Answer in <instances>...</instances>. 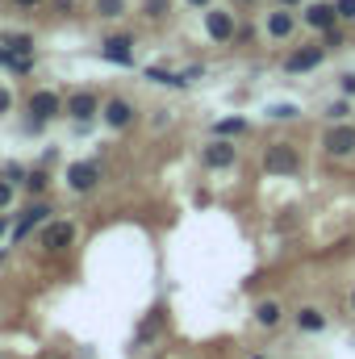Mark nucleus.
I'll return each instance as SVG.
<instances>
[{
  "instance_id": "f257e3e1",
  "label": "nucleus",
  "mask_w": 355,
  "mask_h": 359,
  "mask_svg": "<svg viewBox=\"0 0 355 359\" xmlns=\"http://www.w3.org/2000/svg\"><path fill=\"white\" fill-rule=\"evenodd\" d=\"M264 168L272 176H293V172H297V151H293L288 142H272L264 151Z\"/></svg>"
},
{
  "instance_id": "f03ea898",
  "label": "nucleus",
  "mask_w": 355,
  "mask_h": 359,
  "mask_svg": "<svg viewBox=\"0 0 355 359\" xmlns=\"http://www.w3.org/2000/svg\"><path fill=\"white\" fill-rule=\"evenodd\" d=\"M76 243V226L72 222H46L42 226V247L46 251H67Z\"/></svg>"
},
{
  "instance_id": "7ed1b4c3",
  "label": "nucleus",
  "mask_w": 355,
  "mask_h": 359,
  "mask_svg": "<svg viewBox=\"0 0 355 359\" xmlns=\"http://www.w3.org/2000/svg\"><path fill=\"white\" fill-rule=\"evenodd\" d=\"M322 147H326V155H335V159L351 155L355 151V126H330L326 138H322Z\"/></svg>"
},
{
  "instance_id": "20e7f679",
  "label": "nucleus",
  "mask_w": 355,
  "mask_h": 359,
  "mask_svg": "<svg viewBox=\"0 0 355 359\" xmlns=\"http://www.w3.org/2000/svg\"><path fill=\"white\" fill-rule=\"evenodd\" d=\"M205 29H209L217 42H230V38H234V17H230L226 8H209V13H205Z\"/></svg>"
},
{
  "instance_id": "39448f33",
  "label": "nucleus",
  "mask_w": 355,
  "mask_h": 359,
  "mask_svg": "<svg viewBox=\"0 0 355 359\" xmlns=\"http://www.w3.org/2000/svg\"><path fill=\"white\" fill-rule=\"evenodd\" d=\"M335 17H339L335 4H309V8H305V25H309V29H322V34L335 29Z\"/></svg>"
},
{
  "instance_id": "423d86ee",
  "label": "nucleus",
  "mask_w": 355,
  "mask_h": 359,
  "mask_svg": "<svg viewBox=\"0 0 355 359\" xmlns=\"http://www.w3.org/2000/svg\"><path fill=\"white\" fill-rule=\"evenodd\" d=\"M59 109H63V104H59L55 92H34V96H29V113H34V121H51Z\"/></svg>"
},
{
  "instance_id": "0eeeda50",
  "label": "nucleus",
  "mask_w": 355,
  "mask_h": 359,
  "mask_svg": "<svg viewBox=\"0 0 355 359\" xmlns=\"http://www.w3.org/2000/svg\"><path fill=\"white\" fill-rule=\"evenodd\" d=\"M318 63H322V46H301V50H293V55L284 59L288 72H309V67H318Z\"/></svg>"
},
{
  "instance_id": "6e6552de",
  "label": "nucleus",
  "mask_w": 355,
  "mask_h": 359,
  "mask_svg": "<svg viewBox=\"0 0 355 359\" xmlns=\"http://www.w3.org/2000/svg\"><path fill=\"white\" fill-rule=\"evenodd\" d=\"M42 222H51V205H29L25 209V217L17 222V230H13V238H25L34 226H42Z\"/></svg>"
},
{
  "instance_id": "1a4fd4ad",
  "label": "nucleus",
  "mask_w": 355,
  "mask_h": 359,
  "mask_svg": "<svg viewBox=\"0 0 355 359\" xmlns=\"http://www.w3.org/2000/svg\"><path fill=\"white\" fill-rule=\"evenodd\" d=\"M105 121H109L113 130H126V126L134 121V109H130V100H109V104H105Z\"/></svg>"
},
{
  "instance_id": "9d476101",
  "label": "nucleus",
  "mask_w": 355,
  "mask_h": 359,
  "mask_svg": "<svg viewBox=\"0 0 355 359\" xmlns=\"http://www.w3.org/2000/svg\"><path fill=\"white\" fill-rule=\"evenodd\" d=\"M67 184H72L76 192L96 188V168H92V163H72V168H67Z\"/></svg>"
},
{
  "instance_id": "9b49d317",
  "label": "nucleus",
  "mask_w": 355,
  "mask_h": 359,
  "mask_svg": "<svg viewBox=\"0 0 355 359\" xmlns=\"http://www.w3.org/2000/svg\"><path fill=\"white\" fill-rule=\"evenodd\" d=\"M205 163H209V168H230V163H234V147H230L226 138H217L213 147H205Z\"/></svg>"
},
{
  "instance_id": "f8f14e48",
  "label": "nucleus",
  "mask_w": 355,
  "mask_h": 359,
  "mask_svg": "<svg viewBox=\"0 0 355 359\" xmlns=\"http://www.w3.org/2000/svg\"><path fill=\"white\" fill-rule=\"evenodd\" d=\"M105 59H113V63H134V42H130V38H109V42H105Z\"/></svg>"
},
{
  "instance_id": "ddd939ff",
  "label": "nucleus",
  "mask_w": 355,
  "mask_h": 359,
  "mask_svg": "<svg viewBox=\"0 0 355 359\" xmlns=\"http://www.w3.org/2000/svg\"><path fill=\"white\" fill-rule=\"evenodd\" d=\"M67 109H72V117H76V121H88L92 113H96V100H92L88 92H80V96H72V104H67Z\"/></svg>"
},
{
  "instance_id": "4468645a",
  "label": "nucleus",
  "mask_w": 355,
  "mask_h": 359,
  "mask_svg": "<svg viewBox=\"0 0 355 359\" xmlns=\"http://www.w3.org/2000/svg\"><path fill=\"white\" fill-rule=\"evenodd\" d=\"M267 34H272V38H288V34H293V17H288L284 8L272 13V17H267Z\"/></svg>"
},
{
  "instance_id": "2eb2a0df",
  "label": "nucleus",
  "mask_w": 355,
  "mask_h": 359,
  "mask_svg": "<svg viewBox=\"0 0 355 359\" xmlns=\"http://www.w3.org/2000/svg\"><path fill=\"white\" fill-rule=\"evenodd\" d=\"M297 326H301V330H322L326 318H322L318 309H301V313H297Z\"/></svg>"
},
{
  "instance_id": "dca6fc26",
  "label": "nucleus",
  "mask_w": 355,
  "mask_h": 359,
  "mask_svg": "<svg viewBox=\"0 0 355 359\" xmlns=\"http://www.w3.org/2000/svg\"><path fill=\"white\" fill-rule=\"evenodd\" d=\"M255 318H260V326H276V322H280V305H276V301H264V305L255 309Z\"/></svg>"
},
{
  "instance_id": "f3484780",
  "label": "nucleus",
  "mask_w": 355,
  "mask_h": 359,
  "mask_svg": "<svg viewBox=\"0 0 355 359\" xmlns=\"http://www.w3.org/2000/svg\"><path fill=\"white\" fill-rule=\"evenodd\" d=\"M96 13L100 17H121L126 13V0H96Z\"/></svg>"
},
{
  "instance_id": "a211bd4d",
  "label": "nucleus",
  "mask_w": 355,
  "mask_h": 359,
  "mask_svg": "<svg viewBox=\"0 0 355 359\" xmlns=\"http://www.w3.org/2000/svg\"><path fill=\"white\" fill-rule=\"evenodd\" d=\"M4 46H8L13 55H29V50H34V38H29V34H21V38H8Z\"/></svg>"
},
{
  "instance_id": "6ab92c4d",
  "label": "nucleus",
  "mask_w": 355,
  "mask_h": 359,
  "mask_svg": "<svg viewBox=\"0 0 355 359\" xmlns=\"http://www.w3.org/2000/svg\"><path fill=\"white\" fill-rule=\"evenodd\" d=\"M247 130V121L243 117H230V121H217V134H243Z\"/></svg>"
},
{
  "instance_id": "aec40b11",
  "label": "nucleus",
  "mask_w": 355,
  "mask_h": 359,
  "mask_svg": "<svg viewBox=\"0 0 355 359\" xmlns=\"http://www.w3.org/2000/svg\"><path fill=\"white\" fill-rule=\"evenodd\" d=\"M147 76H151V80H159V84H184V76H172V72H159V67H151V72H147Z\"/></svg>"
},
{
  "instance_id": "412c9836",
  "label": "nucleus",
  "mask_w": 355,
  "mask_h": 359,
  "mask_svg": "<svg viewBox=\"0 0 355 359\" xmlns=\"http://www.w3.org/2000/svg\"><path fill=\"white\" fill-rule=\"evenodd\" d=\"M13 205V180H0V209Z\"/></svg>"
},
{
  "instance_id": "4be33fe9",
  "label": "nucleus",
  "mask_w": 355,
  "mask_h": 359,
  "mask_svg": "<svg viewBox=\"0 0 355 359\" xmlns=\"http://www.w3.org/2000/svg\"><path fill=\"white\" fill-rule=\"evenodd\" d=\"M335 8H339V17H347V21H355V0H339Z\"/></svg>"
},
{
  "instance_id": "5701e85b",
  "label": "nucleus",
  "mask_w": 355,
  "mask_h": 359,
  "mask_svg": "<svg viewBox=\"0 0 355 359\" xmlns=\"http://www.w3.org/2000/svg\"><path fill=\"white\" fill-rule=\"evenodd\" d=\"M42 188H46V176H42V172H34V176H29V192H42Z\"/></svg>"
},
{
  "instance_id": "b1692460",
  "label": "nucleus",
  "mask_w": 355,
  "mask_h": 359,
  "mask_svg": "<svg viewBox=\"0 0 355 359\" xmlns=\"http://www.w3.org/2000/svg\"><path fill=\"white\" fill-rule=\"evenodd\" d=\"M272 117H297V109H293V104H276Z\"/></svg>"
},
{
  "instance_id": "393cba45",
  "label": "nucleus",
  "mask_w": 355,
  "mask_h": 359,
  "mask_svg": "<svg viewBox=\"0 0 355 359\" xmlns=\"http://www.w3.org/2000/svg\"><path fill=\"white\" fill-rule=\"evenodd\" d=\"M330 117H335V121H343V117H347V104H343V100H339V104H330Z\"/></svg>"
},
{
  "instance_id": "a878e982",
  "label": "nucleus",
  "mask_w": 355,
  "mask_h": 359,
  "mask_svg": "<svg viewBox=\"0 0 355 359\" xmlns=\"http://www.w3.org/2000/svg\"><path fill=\"white\" fill-rule=\"evenodd\" d=\"M147 13H151V17H159V13H163V0H147Z\"/></svg>"
},
{
  "instance_id": "bb28decb",
  "label": "nucleus",
  "mask_w": 355,
  "mask_h": 359,
  "mask_svg": "<svg viewBox=\"0 0 355 359\" xmlns=\"http://www.w3.org/2000/svg\"><path fill=\"white\" fill-rule=\"evenodd\" d=\"M8 104H13V96H8V92L0 88V113H8Z\"/></svg>"
},
{
  "instance_id": "cd10ccee",
  "label": "nucleus",
  "mask_w": 355,
  "mask_h": 359,
  "mask_svg": "<svg viewBox=\"0 0 355 359\" xmlns=\"http://www.w3.org/2000/svg\"><path fill=\"white\" fill-rule=\"evenodd\" d=\"M343 92H347V96H355V76H343Z\"/></svg>"
},
{
  "instance_id": "c85d7f7f",
  "label": "nucleus",
  "mask_w": 355,
  "mask_h": 359,
  "mask_svg": "<svg viewBox=\"0 0 355 359\" xmlns=\"http://www.w3.org/2000/svg\"><path fill=\"white\" fill-rule=\"evenodd\" d=\"M17 4H25V8H34V4H38V0H17Z\"/></svg>"
},
{
  "instance_id": "c756f323",
  "label": "nucleus",
  "mask_w": 355,
  "mask_h": 359,
  "mask_svg": "<svg viewBox=\"0 0 355 359\" xmlns=\"http://www.w3.org/2000/svg\"><path fill=\"white\" fill-rule=\"evenodd\" d=\"M188 4H196V8H205V4H209V0H188Z\"/></svg>"
},
{
  "instance_id": "7c9ffc66",
  "label": "nucleus",
  "mask_w": 355,
  "mask_h": 359,
  "mask_svg": "<svg viewBox=\"0 0 355 359\" xmlns=\"http://www.w3.org/2000/svg\"><path fill=\"white\" fill-rule=\"evenodd\" d=\"M280 4H284V8H288V4H301V0H280Z\"/></svg>"
},
{
  "instance_id": "2f4dec72",
  "label": "nucleus",
  "mask_w": 355,
  "mask_h": 359,
  "mask_svg": "<svg viewBox=\"0 0 355 359\" xmlns=\"http://www.w3.org/2000/svg\"><path fill=\"white\" fill-rule=\"evenodd\" d=\"M351 305H355V292H351Z\"/></svg>"
}]
</instances>
